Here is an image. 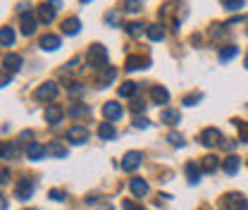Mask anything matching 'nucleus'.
<instances>
[{"mask_svg": "<svg viewBox=\"0 0 248 210\" xmlns=\"http://www.w3.org/2000/svg\"><path fill=\"white\" fill-rule=\"evenodd\" d=\"M219 208L222 210H248V201L246 196L236 194V191H229L219 198Z\"/></svg>", "mask_w": 248, "mask_h": 210, "instance_id": "obj_1", "label": "nucleus"}, {"mask_svg": "<svg viewBox=\"0 0 248 210\" xmlns=\"http://www.w3.org/2000/svg\"><path fill=\"white\" fill-rule=\"evenodd\" d=\"M86 62L91 65L93 69H100V67H105V62H108V50H105V46H100V43H93L91 48H89V53H86Z\"/></svg>", "mask_w": 248, "mask_h": 210, "instance_id": "obj_2", "label": "nucleus"}, {"mask_svg": "<svg viewBox=\"0 0 248 210\" xmlns=\"http://www.w3.org/2000/svg\"><path fill=\"white\" fill-rule=\"evenodd\" d=\"M55 96H58V84L55 81H46V84H41L38 89L33 91V98L36 100H43V103L55 100Z\"/></svg>", "mask_w": 248, "mask_h": 210, "instance_id": "obj_3", "label": "nucleus"}, {"mask_svg": "<svg viewBox=\"0 0 248 210\" xmlns=\"http://www.w3.org/2000/svg\"><path fill=\"white\" fill-rule=\"evenodd\" d=\"M222 141H224V136H222V131L215 129V127H208V129H203V131H201V144H203V146H208V148L219 146Z\"/></svg>", "mask_w": 248, "mask_h": 210, "instance_id": "obj_4", "label": "nucleus"}, {"mask_svg": "<svg viewBox=\"0 0 248 210\" xmlns=\"http://www.w3.org/2000/svg\"><path fill=\"white\" fill-rule=\"evenodd\" d=\"M67 141H69V144H77V146L86 144V141H89V129L81 127V124L69 127V129H67Z\"/></svg>", "mask_w": 248, "mask_h": 210, "instance_id": "obj_5", "label": "nucleus"}, {"mask_svg": "<svg viewBox=\"0 0 248 210\" xmlns=\"http://www.w3.org/2000/svg\"><path fill=\"white\" fill-rule=\"evenodd\" d=\"M141 162H143V153L141 150H129L122 158V170L124 172H134V170L141 167Z\"/></svg>", "mask_w": 248, "mask_h": 210, "instance_id": "obj_6", "label": "nucleus"}, {"mask_svg": "<svg viewBox=\"0 0 248 210\" xmlns=\"http://www.w3.org/2000/svg\"><path fill=\"white\" fill-rule=\"evenodd\" d=\"M31 194H33V184L29 179H19L17 181V186H15V196L19 198V201H29Z\"/></svg>", "mask_w": 248, "mask_h": 210, "instance_id": "obj_7", "label": "nucleus"}, {"mask_svg": "<svg viewBox=\"0 0 248 210\" xmlns=\"http://www.w3.org/2000/svg\"><path fill=\"white\" fill-rule=\"evenodd\" d=\"M103 117L105 120H120L122 117V105L120 103H115V100H110V103H105L103 105Z\"/></svg>", "mask_w": 248, "mask_h": 210, "instance_id": "obj_8", "label": "nucleus"}, {"mask_svg": "<svg viewBox=\"0 0 248 210\" xmlns=\"http://www.w3.org/2000/svg\"><path fill=\"white\" fill-rule=\"evenodd\" d=\"M41 48L46 50V53H53V50H58L60 48V36H55V33H46V36H41Z\"/></svg>", "mask_w": 248, "mask_h": 210, "instance_id": "obj_9", "label": "nucleus"}, {"mask_svg": "<svg viewBox=\"0 0 248 210\" xmlns=\"http://www.w3.org/2000/svg\"><path fill=\"white\" fill-rule=\"evenodd\" d=\"M151 65L148 58H141V55H131V58H126L124 62V69H129V72H136V69H146Z\"/></svg>", "mask_w": 248, "mask_h": 210, "instance_id": "obj_10", "label": "nucleus"}, {"mask_svg": "<svg viewBox=\"0 0 248 210\" xmlns=\"http://www.w3.org/2000/svg\"><path fill=\"white\" fill-rule=\"evenodd\" d=\"M67 115H69L72 120H84V117L91 115V110H89V105H84V103H74V105L67 110Z\"/></svg>", "mask_w": 248, "mask_h": 210, "instance_id": "obj_11", "label": "nucleus"}, {"mask_svg": "<svg viewBox=\"0 0 248 210\" xmlns=\"http://www.w3.org/2000/svg\"><path fill=\"white\" fill-rule=\"evenodd\" d=\"M62 117H64V110H62L60 105H48L46 108V122L48 124H58Z\"/></svg>", "mask_w": 248, "mask_h": 210, "instance_id": "obj_12", "label": "nucleus"}, {"mask_svg": "<svg viewBox=\"0 0 248 210\" xmlns=\"http://www.w3.org/2000/svg\"><path fill=\"white\" fill-rule=\"evenodd\" d=\"M36 15H38V22H41V24H50V22L55 19V10H53V5H41Z\"/></svg>", "mask_w": 248, "mask_h": 210, "instance_id": "obj_13", "label": "nucleus"}, {"mask_svg": "<svg viewBox=\"0 0 248 210\" xmlns=\"http://www.w3.org/2000/svg\"><path fill=\"white\" fill-rule=\"evenodd\" d=\"M129 189H131V194H134V196H139V198H143V196L148 194V184H146L143 179H139V177L129 181Z\"/></svg>", "mask_w": 248, "mask_h": 210, "instance_id": "obj_14", "label": "nucleus"}, {"mask_svg": "<svg viewBox=\"0 0 248 210\" xmlns=\"http://www.w3.org/2000/svg\"><path fill=\"white\" fill-rule=\"evenodd\" d=\"M27 155H29V160H41V158H46V155H48V148H46L43 144H29Z\"/></svg>", "mask_w": 248, "mask_h": 210, "instance_id": "obj_15", "label": "nucleus"}, {"mask_svg": "<svg viewBox=\"0 0 248 210\" xmlns=\"http://www.w3.org/2000/svg\"><path fill=\"white\" fill-rule=\"evenodd\" d=\"M2 62H5V69H7V72H17V69L22 67V55H17V53H7Z\"/></svg>", "mask_w": 248, "mask_h": 210, "instance_id": "obj_16", "label": "nucleus"}, {"mask_svg": "<svg viewBox=\"0 0 248 210\" xmlns=\"http://www.w3.org/2000/svg\"><path fill=\"white\" fill-rule=\"evenodd\" d=\"M19 22H22V33H24V36H33V33H36V19H33L31 15H22Z\"/></svg>", "mask_w": 248, "mask_h": 210, "instance_id": "obj_17", "label": "nucleus"}, {"mask_svg": "<svg viewBox=\"0 0 248 210\" xmlns=\"http://www.w3.org/2000/svg\"><path fill=\"white\" fill-rule=\"evenodd\" d=\"M79 29H81V22H79L77 17H69V19H64V22H62V31H64L67 36L79 33Z\"/></svg>", "mask_w": 248, "mask_h": 210, "instance_id": "obj_18", "label": "nucleus"}, {"mask_svg": "<svg viewBox=\"0 0 248 210\" xmlns=\"http://www.w3.org/2000/svg\"><path fill=\"white\" fill-rule=\"evenodd\" d=\"M151 96H153L155 105H162V103H167V100H170V91L165 89V86H153Z\"/></svg>", "mask_w": 248, "mask_h": 210, "instance_id": "obj_19", "label": "nucleus"}, {"mask_svg": "<svg viewBox=\"0 0 248 210\" xmlns=\"http://www.w3.org/2000/svg\"><path fill=\"white\" fill-rule=\"evenodd\" d=\"M239 165H241V160H239L236 155H229V158L222 162V170H224L227 175H236V172H239Z\"/></svg>", "mask_w": 248, "mask_h": 210, "instance_id": "obj_20", "label": "nucleus"}, {"mask_svg": "<svg viewBox=\"0 0 248 210\" xmlns=\"http://www.w3.org/2000/svg\"><path fill=\"white\" fill-rule=\"evenodd\" d=\"M184 170H186V177H188L191 184H198V181H201V172H203V170H201L196 162H186Z\"/></svg>", "mask_w": 248, "mask_h": 210, "instance_id": "obj_21", "label": "nucleus"}, {"mask_svg": "<svg viewBox=\"0 0 248 210\" xmlns=\"http://www.w3.org/2000/svg\"><path fill=\"white\" fill-rule=\"evenodd\" d=\"M15 155H19V146L17 144H5V141H0V158H15Z\"/></svg>", "mask_w": 248, "mask_h": 210, "instance_id": "obj_22", "label": "nucleus"}, {"mask_svg": "<svg viewBox=\"0 0 248 210\" xmlns=\"http://www.w3.org/2000/svg\"><path fill=\"white\" fill-rule=\"evenodd\" d=\"M12 43H15V29H10V27L0 29V46L2 48H10Z\"/></svg>", "mask_w": 248, "mask_h": 210, "instance_id": "obj_23", "label": "nucleus"}, {"mask_svg": "<svg viewBox=\"0 0 248 210\" xmlns=\"http://www.w3.org/2000/svg\"><path fill=\"white\" fill-rule=\"evenodd\" d=\"M46 148H48V155H53V158H67V148L62 146L60 141H53V144H48Z\"/></svg>", "mask_w": 248, "mask_h": 210, "instance_id": "obj_24", "label": "nucleus"}, {"mask_svg": "<svg viewBox=\"0 0 248 210\" xmlns=\"http://www.w3.org/2000/svg\"><path fill=\"white\" fill-rule=\"evenodd\" d=\"M98 136L105 139V141H112V139L117 136V131H115L112 124H100V127H98Z\"/></svg>", "mask_w": 248, "mask_h": 210, "instance_id": "obj_25", "label": "nucleus"}, {"mask_svg": "<svg viewBox=\"0 0 248 210\" xmlns=\"http://www.w3.org/2000/svg\"><path fill=\"white\" fill-rule=\"evenodd\" d=\"M179 117H182V115H179L177 110H162V113H160V122H162V124H177Z\"/></svg>", "mask_w": 248, "mask_h": 210, "instance_id": "obj_26", "label": "nucleus"}, {"mask_svg": "<svg viewBox=\"0 0 248 210\" xmlns=\"http://www.w3.org/2000/svg\"><path fill=\"white\" fill-rule=\"evenodd\" d=\"M146 33H148V38H151V41H162V38H165V27H160V24H151V27L146 29Z\"/></svg>", "mask_w": 248, "mask_h": 210, "instance_id": "obj_27", "label": "nucleus"}, {"mask_svg": "<svg viewBox=\"0 0 248 210\" xmlns=\"http://www.w3.org/2000/svg\"><path fill=\"white\" fill-rule=\"evenodd\" d=\"M217 162H219V160H217L215 155H205V158H203V167H201V170L210 175V172H215L217 170Z\"/></svg>", "mask_w": 248, "mask_h": 210, "instance_id": "obj_28", "label": "nucleus"}, {"mask_svg": "<svg viewBox=\"0 0 248 210\" xmlns=\"http://www.w3.org/2000/svg\"><path fill=\"white\" fill-rule=\"evenodd\" d=\"M236 53H239V48H236V46H224V48H219V60L222 62L232 60Z\"/></svg>", "mask_w": 248, "mask_h": 210, "instance_id": "obj_29", "label": "nucleus"}, {"mask_svg": "<svg viewBox=\"0 0 248 210\" xmlns=\"http://www.w3.org/2000/svg\"><path fill=\"white\" fill-rule=\"evenodd\" d=\"M136 91H139V86H136L134 81H124L122 86H120V96H122V98H131Z\"/></svg>", "mask_w": 248, "mask_h": 210, "instance_id": "obj_30", "label": "nucleus"}, {"mask_svg": "<svg viewBox=\"0 0 248 210\" xmlns=\"http://www.w3.org/2000/svg\"><path fill=\"white\" fill-rule=\"evenodd\" d=\"M115 74H117V72H115V69H112V67H110V69H108V72H103V74H100V77H98V86H105V84H110V81H112V79H115Z\"/></svg>", "mask_w": 248, "mask_h": 210, "instance_id": "obj_31", "label": "nucleus"}, {"mask_svg": "<svg viewBox=\"0 0 248 210\" xmlns=\"http://www.w3.org/2000/svg\"><path fill=\"white\" fill-rule=\"evenodd\" d=\"M167 141H170L172 146H177V148L184 146V136H182L179 131H170V134H167Z\"/></svg>", "mask_w": 248, "mask_h": 210, "instance_id": "obj_32", "label": "nucleus"}, {"mask_svg": "<svg viewBox=\"0 0 248 210\" xmlns=\"http://www.w3.org/2000/svg\"><path fill=\"white\" fill-rule=\"evenodd\" d=\"M124 29H126V33H129V36H139V33L143 31V24H141V22H129Z\"/></svg>", "mask_w": 248, "mask_h": 210, "instance_id": "obj_33", "label": "nucleus"}, {"mask_svg": "<svg viewBox=\"0 0 248 210\" xmlns=\"http://www.w3.org/2000/svg\"><path fill=\"white\" fill-rule=\"evenodd\" d=\"M222 7H224V10H229V12H236V10H241V7H244V2H241V0H224V2H222Z\"/></svg>", "mask_w": 248, "mask_h": 210, "instance_id": "obj_34", "label": "nucleus"}, {"mask_svg": "<svg viewBox=\"0 0 248 210\" xmlns=\"http://www.w3.org/2000/svg\"><path fill=\"white\" fill-rule=\"evenodd\" d=\"M236 129H239V139L248 144V122H236Z\"/></svg>", "mask_w": 248, "mask_h": 210, "instance_id": "obj_35", "label": "nucleus"}, {"mask_svg": "<svg viewBox=\"0 0 248 210\" xmlns=\"http://www.w3.org/2000/svg\"><path fill=\"white\" fill-rule=\"evenodd\" d=\"M12 81V72H7V69H0V86H7Z\"/></svg>", "mask_w": 248, "mask_h": 210, "instance_id": "obj_36", "label": "nucleus"}, {"mask_svg": "<svg viewBox=\"0 0 248 210\" xmlns=\"http://www.w3.org/2000/svg\"><path fill=\"white\" fill-rule=\"evenodd\" d=\"M48 196H50L53 201H64V198H67V194H64L62 189H53V191H50Z\"/></svg>", "mask_w": 248, "mask_h": 210, "instance_id": "obj_37", "label": "nucleus"}, {"mask_svg": "<svg viewBox=\"0 0 248 210\" xmlns=\"http://www.w3.org/2000/svg\"><path fill=\"white\" fill-rule=\"evenodd\" d=\"M69 96H74V98H77V96H81V93H84V86H81V84H69Z\"/></svg>", "mask_w": 248, "mask_h": 210, "instance_id": "obj_38", "label": "nucleus"}, {"mask_svg": "<svg viewBox=\"0 0 248 210\" xmlns=\"http://www.w3.org/2000/svg\"><path fill=\"white\" fill-rule=\"evenodd\" d=\"M201 98H203L201 93H191V96H186V98H184V105H196Z\"/></svg>", "mask_w": 248, "mask_h": 210, "instance_id": "obj_39", "label": "nucleus"}, {"mask_svg": "<svg viewBox=\"0 0 248 210\" xmlns=\"http://www.w3.org/2000/svg\"><path fill=\"white\" fill-rule=\"evenodd\" d=\"M0 184H10V170L5 165H0Z\"/></svg>", "mask_w": 248, "mask_h": 210, "instance_id": "obj_40", "label": "nucleus"}, {"mask_svg": "<svg viewBox=\"0 0 248 210\" xmlns=\"http://www.w3.org/2000/svg\"><path fill=\"white\" fill-rule=\"evenodd\" d=\"M134 127H139V129H146V127H151V122L146 120V117H134Z\"/></svg>", "mask_w": 248, "mask_h": 210, "instance_id": "obj_41", "label": "nucleus"}, {"mask_svg": "<svg viewBox=\"0 0 248 210\" xmlns=\"http://www.w3.org/2000/svg\"><path fill=\"white\" fill-rule=\"evenodd\" d=\"M126 7H129V12H139L143 7V2H126Z\"/></svg>", "mask_w": 248, "mask_h": 210, "instance_id": "obj_42", "label": "nucleus"}, {"mask_svg": "<svg viewBox=\"0 0 248 210\" xmlns=\"http://www.w3.org/2000/svg\"><path fill=\"white\" fill-rule=\"evenodd\" d=\"M143 108H146V105H143V103H139V100H134V103H131V110H136V113H139V110H143Z\"/></svg>", "mask_w": 248, "mask_h": 210, "instance_id": "obj_43", "label": "nucleus"}, {"mask_svg": "<svg viewBox=\"0 0 248 210\" xmlns=\"http://www.w3.org/2000/svg\"><path fill=\"white\" fill-rule=\"evenodd\" d=\"M122 208H124V210H136V208H134V203H131V201H122Z\"/></svg>", "mask_w": 248, "mask_h": 210, "instance_id": "obj_44", "label": "nucleus"}, {"mask_svg": "<svg viewBox=\"0 0 248 210\" xmlns=\"http://www.w3.org/2000/svg\"><path fill=\"white\" fill-rule=\"evenodd\" d=\"M0 210H7V198L0 194Z\"/></svg>", "mask_w": 248, "mask_h": 210, "instance_id": "obj_45", "label": "nucleus"}, {"mask_svg": "<svg viewBox=\"0 0 248 210\" xmlns=\"http://www.w3.org/2000/svg\"><path fill=\"white\" fill-rule=\"evenodd\" d=\"M98 210H115V208H112L110 203H103V206H100V208H98Z\"/></svg>", "mask_w": 248, "mask_h": 210, "instance_id": "obj_46", "label": "nucleus"}, {"mask_svg": "<svg viewBox=\"0 0 248 210\" xmlns=\"http://www.w3.org/2000/svg\"><path fill=\"white\" fill-rule=\"evenodd\" d=\"M244 67H246V69H248V55H246V60H244Z\"/></svg>", "mask_w": 248, "mask_h": 210, "instance_id": "obj_47", "label": "nucleus"}, {"mask_svg": "<svg viewBox=\"0 0 248 210\" xmlns=\"http://www.w3.org/2000/svg\"><path fill=\"white\" fill-rule=\"evenodd\" d=\"M136 210H143V208H136Z\"/></svg>", "mask_w": 248, "mask_h": 210, "instance_id": "obj_48", "label": "nucleus"}]
</instances>
